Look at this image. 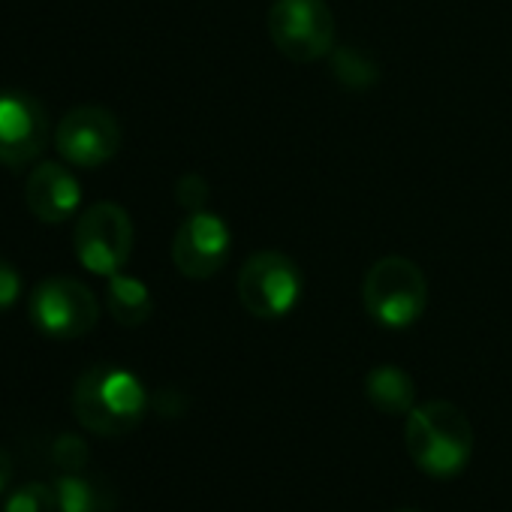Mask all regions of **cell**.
I'll use <instances>...</instances> for the list:
<instances>
[{
    "mask_svg": "<svg viewBox=\"0 0 512 512\" xmlns=\"http://www.w3.org/2000/svg\"><path fill=\"white\" fill-rule=\"evenodd\" d=\"M404 446L422 473L452 479L473 455V428L467 413L452 401H425L407 413Z\"/></svg>",
    "mask_w": 512,
    "mask_h": 512,
    "instance_id": "cell-1",
    "label": "cell"
},
{
    "mask_svg": "<svg viewBox=\"0 0 512 512\" xmlns=\"http://www.w3.org/2000/svg\"><path fill=\"white\" fill-rule=\"evenodd\" d=\"M148 410V392L136 374L121 365H94L88 368L73 389V413L76 419L100 434L121 437L130 434Z\"/></svg>",
    "mask_w": 512,
    "mask_h": 512,
    "instance_id": "cell-2",
    "label": "cell"
},
{
    "mask_svg": "<svg viewBox=\"0 0 512 512\" xmlns=\"http://www.w3.org/2000/svg\"><path fill=\"white\" fill-rule=\"evenodd\" d=\"M362 305L383 329H407L428 308V281L407 256H383L362 281Z\"/></svg>",
    "mask_w": 512,
    "mask_h": 512,
    "instance_id": "cell-3",
    "label": "cell"
},
{
    "mask_svg": "<svg viewBox=\"0 0 512 512\" xmlns=\"http://www.w3.org/2000/svg\"><path fill=\"white\" fill-rule=\"evenodd\" d=\"M241 308L256 320L287 317L302 296V272L281 250H256L235 278Z\"/></svg>",
    "mask_w": 512,
    "mask_h": 512,
    "instance_id": "cell-4",
    "label": "cell"
},
{
    "mask_svg": "<svg viewBox=\"0 0 512 512\" xmlns=\"http://www.w3.org/2000/svg\"><path fill=\"white\" fill-rule=\"evenodd\" d=\"M269 40L296 64H314L335 49V13L326 0H275L269 7Z\"/></svg>",
    "mask_w": 512,
    "mask_h": 512,
    "instance_id": "cell-5",
    "label": "cell"
},
{
    "mask_svg": "<svg viewBox=\"0 0 512 512\" xmlns=\"http://www.w3.org/2000/svg\"><path fill=\"white\" fill-rule=\"evenodd\" d=\"M133 220L118 202H94L79 214L73 247L79 263L103 278L118 275L133 253Z\"/></svg>",
    "mask_w": 512,
    "mask_h": 512,
    "instance_id": "cell-6",
    "label": "cell"
},
{
    "mask_svg": "<svg viewBox=\"0 0 512 512\" xmlns=\"http://www.w3.org/2000/svg\"><path fill=\"white\" fill-rule=\"evenodd\" d=\"M31 323L55 341H76L100 320L97 296L76 278H49L34 287L28 302Z\"/></svg>",
    "mask_w": 512,
    "mask_h": 512,
    "instance_id": "cell-7",
    "label": "cell"
},
{
    "mask_svg": "<svg viewBox=\"0 0 512 512\" xmlns=\"http://www.w3.org/2000/svg\"><path fill=\"white\" fill-rule=\"evenodd\" d=\"M55 148L70 166L97 169L121 151V124L103 106H76L61 118Z\"/></svg>",
    "mask_w": 512,
    "mask_h": 512,
    "instance_id": "cell-8",
    "label": "cell"
},
{
    "mask_svg": "<svg viewBox=\"0 0 512 512\" xmlns=\"http://www.w3.org/2000/svg\"><path fill=\"white\" fill-rule=\"evenodd\" d=\"M229 226L208 211H193L172 238V263L190 281L214 278L229 260Z\"/></svg>",
    "mask_w": 512,
    "mask_h": 512,
    "instance_id": "cell-9",
    "label": "cell"
},
{
    "mask_svg": "<svg viewBox=\"0 0 512 512\" xmlns=\"http://www.w3.org/2000/svg\"><path fill=\"white\" fill-rule=\"evenodd\" d=\"M49 115L25 91H0V166L19 169L43 154Z\"/></svg>",
    "mask_w": 512,
    "mask_h": 512,
    "instance_id": "cell-10",
    "label": "cell"
},
{
    "mask_svg": "<svg viewBox=\"0 0 512 512\" xmlns=\"http://www.w3.org/2000/svg\"><path fill=\"white\" fill-rule=\"evenodd\" d=\"M25 202L31 208V214L43 223H64L70 220L79 205H82V184L79 178L61 166V163H40L25 184Z\"/></svg>",
    "mask_w": 512,
    "mask_h": 512,
    "instance_id": "cell-11",
    "label": "cell"
},
{
    "mask_svg": "<svg viewBox=\"0 0 512 512\" xmlns=\"http://www.w3.org/2000/svg\"><path fill=\"white\" fill-rule=\"evenodd\" d=\"M365 395L380 413H389V416L410 413L416 407V383L398 365L371 368L365 377Z\"/></svg>",
    "mask_w": 512,
    "mask_h": 512,
    "instance_id": "cell-12",
    "label": "cell"
},
{
    "mask_svg": "<svg viewBox=\"0 0 512 512\" xmlns=\"http://www.w3.org/2000/svg\"><path fill=\"white\" fill-rule=\"evenodd\" d=\"M106 305L115 317V323H121L124 329H136L145 326L151 311H154V299L151 290L130 275H112L109 287H106Z\"/></svg>",
    "mask_w": 512,
    "mask_h": 512,
    "instance_id": "cell-13",
    "label": "cell"
},
{
    "mask_svg": "<svg viewBox=\"0 0 512 512\" xmlns=\"http://www.w3.org/2000/svg\"><path fill=\"white\" fill-rule=\"evenodd\" d=\"M58 512H115V494L82 473H61L55 479Z\"/></svg>",
    "mask_w": 512,
    "mask_h": 512,
    "instance_id": "cell-14",
    "label": "cell"
},
{
    "mask_svg": "<svg viewBox=\"0 0 512 512\" xmlns=\"http://www.w3.org/2000/svg\"><path fill=\"white\" fill-rule=\"evenodd\" d=\"M332 76L347 91H368L377 85L380 67L368 52L353 49V46H341V49H332Z\"/></svg>",
    "mask_w": 512,
    "mask_h": 512,
    "instance_id": "cell-15",
    "label": "cell"
},
{
    "mask_svg": "<svg viewBox=\"0 0 512 512\" xmlns=\"http://www.w3.org/2000/svg\"><path fill=\"white\" fill-rule=\"evenodd\" d=\"M0 512H58V494L55 482H25L13 488L4 500Z\"/></svg>",
    "mask_w": 512,
    "mask_h": 512,
    "instance_id": "cell-16",
    "label": "cell"
},
{
    "mask_svg": "<svg viewBox=\"0 0 512 512\" xmlns=\"http://www.w3.org/2000/svg\"><path fill=\"white\" fill-rule=\"evenodd\" d=\"M52 461L61 473H85L91 464V449L79 434H61L52 443Z\"/></svg>",
    "mask_w": 512,
    "mask_h": 512,
    "instance_id": "cell-17",
    "label": "cell"
},
{
    "mask_svg": "<svg viewBox=\"0 0 512 512\" xmlns=\"http://www.w3.org/2000/svg\"><path fill=\"white\" fill-rule=\"evenodd\" d=\"M208 196H211V187H208V181H205L199 172H187V175H181V178L175 181V199H178V205L187 208L190 214H193V211H202L205 202H208Z\"/></svg>",
    "mask_w": 512,
    "mask_h": 512,
    "instance_id": "cell-18",
    "label": "cell"
},
{
    "mask_svg": "<svg viewBox=\"0 0 512 512\" xmlns=\"http://www.w3.org/2000/svg\"><path fill=\"white\" fill-rule=\"evenodd\" d=\"M22 296V275L16 272L13 263L0 260V314L10 311Z\"/></svg>",
    "mask_w": 512,
    "mask_h": 512,
    "instance_id": "cell-19",
    "label": "cell"
},
{
    "mask_svg": "<svg viewBox=\"0 0 512 512\" xmlns=\"http://www.w3.org/2000/svg\"><path fill=\"white\" fill-rule=\"evenodd\" d=\"M13 473H16V461L13 455L0 446V497L10 494V485H13Z\"/></svg>",
    "mask_w": 512,
    "mask_h": 512,
    "instance_id": "cell-20",
    "label": "cell"
},
{
    "mask_svg": "<svg viewBox=\"0 0 512 512\" xmlns=\"http://www.w3.org/2000/svg\"><path fill=\"white\" fill-rule=\"evenodd\" d=\"M398 512H419V509H398Z\"/></svg>",
    "mask_w": 512,
    "mask_h": 512,
    "instance_id": "cell-21",
    "label": "cell"
}]
</instances>
